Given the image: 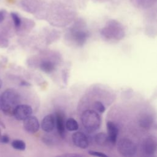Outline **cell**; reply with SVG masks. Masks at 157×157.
Instances as JSON below:
<instances>
[{"mask_svg":"<svg viewBox=\"0 0 157 157\" xmlns=\"http://www.w3.org/2000/svg\"><path fill=\"white\" fill-rule=\"evenodd\" d=\"M1 100V110L6 115H13L15 109L20 104V96L15 90L12 88H8L2 93Z\"/></svg>","mask_w":157,"mask_h":157,"instance_id":"6da1fadb","label":"cell"},{"mask_svg":"<svg viewBox=\"0 0 157 157\" xmlns=\"http://www.w3.org/2000/svg\"><path fill=\"white\" fill-rule=\"evenodd\" d=\"M81 121L83 126L89 132L97 131L101 123L100 115L93 110H86L81 115Z\"/></svg>","mask_w":157,"mask_h":157,"instance_id":"7a4b0ae2","label":"cell"},{"mask_svg":"<svg viewBox=\"0 0 157 157\" xmlns=\"http://www.w3.org/2000/svg\"><path fill=\"white\" fill-rule=\"evenodd\" d=\"M101 33L107 38H113L117 40L122 39L124 35L122 26L120 23L115 20L109 21L107 25L102 29Z\"/></svg>","mask_w":157,"mask_h":157,"instance_id":"3957f363","label":"cell"},{"mask_svg":"<svg viewBox=\"0 0 157 157\" xmlns=\"http://www.w3.org/2000/svg\"><path fill=\"white\" fill-rule=\"evenodd\" d=\"M117 149L119 153L124 157H132L137 151L136 144L127 138H123L119 140Z\"/></svg>","mask_w":157,"mask_h":157,"instance_id":"277c9868","label":"cell"},{"mask_svg":"<svg viewBox=\"0 0 157 157\" xmlns=\"http://www.w3.org/2000/svg\"><path fill=\"white\" fill-rule=\"evenodd\" d=\"M33 113L32 107L27 104H19L15 109L13 116L19 121H24L25 119L31 116Z\"/></svg>","mask_w":157,"mask_h":157,"instance_id":"5b68a950","label":"cell"},{"mask_svg":"<svg viewBox=\"0 0 157 157\" xmlns=\"http://www.w3.org/2000/svg\"><path fill=\"white\" fill-rule=\"evenodd\" d=\"M23 127L25 131L30 134L37 132L40 128V124L38 119L31 115L23 121Z\"/></svg>","mask_w":157,"mask_h":157,"instance_id":"8992f818","label":"cell"},{"mask_svg":"<svg viewBox=\"0 0 157 157\" xmlns=\"http://www.w3.org/2000/svg\"><path fill=\"white\" fill-rule=\"evenodd\" d=\"M72 140L74 144L82 149L86 148L89 145V141L86 136L82 132H75L72 135Z\"/></svg>","mask_w":157,"mask_h":157,"instance_id":"52a82bcc","label":"cell"},{"mask_svg":"<svg viewBox=\"0 0 157 157\" xmlns=\"http://www.w3.org/2000/svg\"><path fill=\"white\" fill-rule=\"evenodd\" d=\"M55 127L56 128L57 131L59 136L64 138L65 136L66 130V121L65 117L63 113L58 112L55 115Z\"/></svg>","mask_w":157,"mask_h":157,"instance_id":"ba28073f","label":"cell"},{"mask_svg":"<svg viewBox=\"0 0 157 157\" xmlns=\"http://www.w3.org/2000/svg\"><path fill=\"white\" fill-rule=\"evenodd\" d=\"M40 127L42 129L46 132H52L55 127V115L53 114L45 115L41 121Z\"/></svg>","mask_w":157,"mask_h":157,"instance_id":"9c48e42d","label":"cell"},{"mask_svg":"<svg viewBox=\"0 0 157 157\" xmlns=\"http://www.w3.org/2000/svg\"><path fill=\"white\" fill-rule=\"evenodd\" d=\"M107 135L109 136L110 142L112 144H115L117 140L118 135V128L116 124L112 121H109L107 122Z\"/></svg>","mask_w":157,"mask_h":157,"instance_id":"30bf717a","label":"cell"},{"mask_svg":"<svg viewBox=\"0 0 157 157\" xmlns=\"http://www.w3.org/2000/svg\"><path fill=\"white\" fill-rule=\"evenodd\" d=\"M88 37V33L83 30H75L72 32V37L79 45H82L86 42Z\"/></svg>","mask_w":157,"mask_h":157,"instance_id":"8fae6325","label":"cell"},{"mask_svg":"<svg viewBox=\"0 0 157 157\" xmlns=\"http://www.w3.org/2000/svg\"><path fill=\"white\" fill-rule=\"evenodd\" d=\"M144 148L147 154L153 155L157 149V143L153 138H147L144 142Z\"/></svg>","mask_w":157,"mask_h":157,"instance_id":"7c38bea8","label":"cell"},{"mask_svg":"<svg viewBox=\"0 0 157 157\" xmlns=\"http://www.w3.org/2000/svg\"><path fill=\"white\" fill-rule=\"evenodd\" d=\"M95 142L97 144L100 146L105 147L108 145L109 144H111L107 134L104 132L98 133L95 136Z\"/></svg>","mask_w":157,"mask_h":157,"instance_id":"4fadbf2b","label":"cell"},{"mask_svg":"<svg viewBox=\"0 0 157 157\" xmlns=\"http://www.w3.org/2000/svg\"><path fill=\"white\" fill-rule=\"evenodd\" d=\"M40 69L45 73H51L55 69V64L50 61H43L40 64Z\"/></svg>","mask_w":157,"mask_h":157,"instance_id":"5bb4252c","label":"cell"},{"mask_svg":"<svg viewBox=\"0 0 157 157\" xmlns=\"http://www.w3.org/2000/svg\"><path fill=\"white\" fill-rule=\"evenodd\" d=\"M77 121L73 118H69L66 121V129L69 131H76L78 129Z\"/></svg>","mask_w":157,"mask_h":157,"instance_id":"9a60e30c","label":"cell"},{"mask_svg":"<svg viewBox=\"0 0 157 157\" xmlns=\"http://www.w3.org/2000/svg\"><path fill=\"white\" fill-rule=\"evenodd\" d=\"M11 145L13 148L20 151H23L26 149V144L22 140L15 139L11 142Z\"/></svg>","mask_w":157,"mask_h":157,"instance_id":"2e32d148","label":"cell"},{"mask_svg":"<svg viewBox=\"0 0 157 157\" xmlns=\"http://www.w3.org/2000/svg\"><path fill=\"white\" fill-rule=\"evenodd\" d=\"M152 122H153V120L151 119V117L148 115H145V117H143L141 118L140 121V124L141 126L144 127L145 128H147L151 126Z\"/></svg>","mask_w":157,"mask_h":157,"instance_id":"e0dca14e","label":"cell"},{"mask_svg":"<svg viewBox=\"0 0 157 157\" xmlns=\"http://www.w3.org/2000/svg\"><path fill=\"white\" fill-rule=\"evenodd\" d=\"M10 15H11V17H12L13 21V23H14V25H15V27L16 28H19L21 25V19H20V17L18 16V15L15 12H12L10 13Z\"/></svg>","mask_w":157,"mask_h":157,"instance_id":"ac0fdd59","label":"cell"},{"mask_svg":"<svg viewBox=\"0 0 157 157\" xmlns=\"http://www.w3.org/2000/svg\"><path fill=\"white\" fill-rule=\"evenodd\" d=\"M94 108L96 109V110L101 113H102L105 112V106L104 105V104L100 102V101H96L94 103Z\"/></svg>","mask_w":157,"mask_h":157,"instance_id":"d6986e66","label":"cell"},{"mask_svg":"<svg viewBox=\"0 0 157 157\" xmlns=\"http://www.w3.org/2000/svg\"><path fill=\"white\" fill-rule=\"evenodd\" d=\"M88 154L94 156H97V157H109L105 153L101 152V151H93V150H90L88 151Z\"/></svg>","mask_w":157,"mask_h":157,"instance_id":"ffe728a7","label":"cell"},{"mask_svg":"<svg viewBox=\"0 0 157 157\" xmlns=\"http://www.w3.org/2000/svg\"><path fill=\"white\" fill-rule=\"evenodd\" d=\"M55 157H83V155L78 154V153H64L61 155H59L56 156Z\"/></svg>","mask_w":157,"mask_h":157,"instance_id":"44dd1931","label":"cell"},{"mask_svg":"<svg viewBox=\"0 0 157 157\" xmlns=\"http://www.w3.org/2000/svg\"><path fill=\"white\" fill-rule=\"evenodd\" d=\"M8 46V40L4 38L1 34H0V47H7Z\"/></svg>","mask_w":157,"mask_h":157,"instance_id":"7402d4cb","label":"cell"},{"mask_svg":"<svg viewBox=\"0 0 157 157\" xmlns=\"http://www.w3.org/2000/svg\"><path fill=\"white\" fill-rule=\"evenodd\" d=\"M10 141V138L8 135L7 134H3L0 137V143L1 144H8Z\"/></svg>","mask_w":157,"mask_h":157,"instance_id":"603a6c76","label":"cell"},{"mask_svg":"<svg viewBox=\"0 0 157 157\" xmlns=\"http://www.w3.org/2000/svg\"><path fill=\"white\" fill-rule=\"evenodd\" d=\"M6 15V10H4V9L0 10V23L2 22L4 20Z\"/></svg>","mask_w":157,"mask_h":157,"instance_id":"cb8c5ba5","label":"cell"},{"mask_svg":"<svg viewBox=\"0 0 157 157\" xmlns=\"http://www.w3.org/2000/svg\"><path fill=\"white\" fill-rule=\"evenodd\" d=\"M21 85H22V86H28V85H30V84L23 80V81L21 82Z\"/></svg>","mask_w":157,"mask_h":157,"instance_id":"d4e9b609","label":"cell"},{"mask_svg":"<svg viewBox=\"0 0 157 157\" xmlns=\"http://www.w3.org/2000/svg\"><path fill=\"white\" fill-rule=\"evenodd\" d=\"M0 126L2 127L3 128H6V126H5V125H4V123H3L2 121H1V120H0Z\"/></svg>","mask_w":157,"mask_h":157,"instance_id":"484cf974","label":"cell"},{"mask_svg":"<svg viewBox=\"0 0 157 157\" xmlns=\"http://www.w3.org/2000/svg\"><path fill=\"white\" fill-rule=\"evenodd\" d=\"M2 109V100H1V95H0V110Z\"/></svg>","mask_w":157,"mask_h":157,"instance_id":"4316f807","label":"cell"},{"mask_svg":"<svg viewBox=\"0 0 157 157\" xmlns=\"http://www.w3.org/2000/svg\"><path fill=\"white\" fill-rule=\"evenodd\" d=\"M2 81H1V80L0 79V89H1V86H2Z\"/></svg>","mask_w":157,"mask_h":157,"instance_id":"83f0119b","label":"cell"},{"mask_svg":"<svg viewBox=\"0 0 157 157\" xmlns=\"http://www.w3.org/2000/svg\"><path fill=\"white\" fill-rule=\"evenodd\" d=\"M2 136V133H1V128H0V137H1V136Z\"/></svg>","mask_w":157,"mask_h":157,"instance_id":"f1b7e54d","label":"cell"}]
</instances>
